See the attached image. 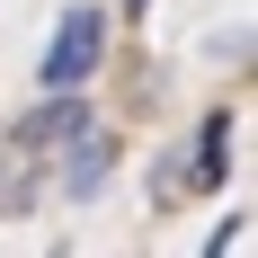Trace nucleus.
<instances>
[{
  "label": "nucleus",
  "mask_w": 258,
  "mask_h": 258,
  "mask_svg": "<svg viewBox=\"0 0 258 258\" xmlns=\"http://www.w3.org/2000/svg\"><path fill=\"white\" fill-rule=\"evenodd\" d=\"M98 62H107V9L98 0H72L62 27H53V45H45V62H36V89H80Z\"/></svg>",
  "instance_id": "obj_1"
},
{
  "label": "nucleus",
  "mask_w": 258,
  "mask_h": 258,
  "mask_svg": "<svg viewBox=\"0 0 258 258\" xmlns=\"http://www.w3.org/2000/svg\"><path fill=\"white\" fill-rule=\"evenodd\" d=\"M80 125H89V98H80V89H45V98L9 125V152H18V160H45V152H62Z\"/></svg>",
  "instance_id": "obj_2"
},
{
  "label": "nucleus",
  "mask_w": 258,
  "mask_h": 258,
  "mask_svg": "<svg viewBox=\"0 0 258 258\" xmlns=\"http://www.w3.org/2000/svg\"><path fill=\"white\" fill-rule=\"evenodd\" d=\"M107 178H116V134L80 125L72 143H62V196H98Z\"/></svg>",
  "instance_id": "obj_3"
},
{
  "label": "nucleus",
  "mask_w": 258,
  "mask_h": 258,
  "mask_svg": "<svg viewBox=\"0 0 258 258\" xmlns=\"http://www.w3.org/2000/svg\"><path fill=\"white\" fill-rule=\"evenodd\" d=\"M223 169H232V107H214L205 125H196V152H187V196L223 187Z\"/></svg>",
  "instance_id": "obj_4"
},
{
  "label": "nucleus",
  "mask_w": 258,
  "mask_h": 258,
  "mask_svg": "<svg viewBox=\"0 0 258 258\" xmlns=\"http://www.w3.org/2000/svg\"><path fill=\"white\" fill-rule=\"evenodd\" d=\"M125 18H152V0H125Z\"/></svg>",
  "instance_id": "obj_5"
}]
</instances>
